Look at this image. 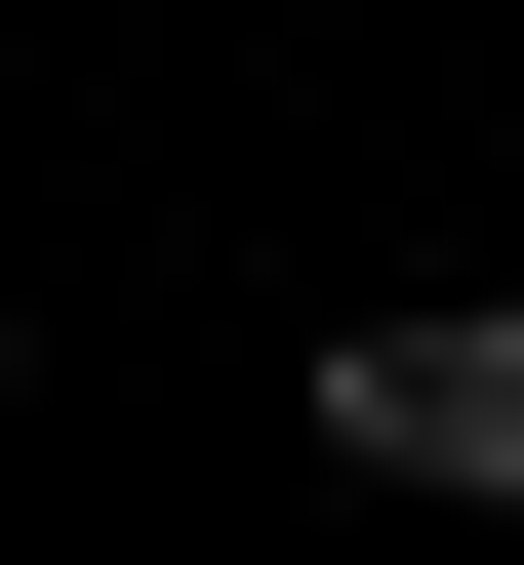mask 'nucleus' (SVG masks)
<instances>
[{
    "label": "nucleus",
    "instance_id": "f257e3e1",
    "mask_svg": "<svg viewBox=\"0 0 524 565\" xmlns=\"http://www.w3.org/2000/svg\"><path fill=\"white\" fill-rule=\"evenodd\" d=\"M323 445H363V484H524V282H404V323H323Z\"/></svg>",
    "mask_w": 524,
    "mask_h": 565
}]
</instances>
